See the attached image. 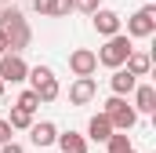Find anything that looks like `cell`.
<instances>
[{
	"instance_id": "277c9868",
	"label": "cell",
	"mask_w": 156,
	"mask_h": 153,
	"mask_svg": "<svg viewBox=\"0 0 156 153\" xmlns=\"http://www.w3.org/2000/svg\"><path fill=\"white\" fill-rule=\"evenodd\" d=\"M153 33H156V4H145V7H138L127 18V37L131 40H149Z\"/></svg>"
},
{
	"instance_id": "ac0fdd59",
	"label": "cell",
	"mask_w": 156,
	"mask_h": 153,
	"mask_svg": "<svg viewBox=\"0 0 156 153\" xmlns=\"http://www.w3.org/2000/svg\"><path fill=\"white\" fill-rule=\"evenodd\" d=\"M15 106H18V110H26V113H37V110H40V95L33 91V88H26V91L18 95V102H15Z\"/></svg>"
},
{
	"instance_id": "cb8c5ba5",
	"label": "cell",
	"mask_w": 156,
	"mask_h": 153,
	"mask_svg": "<svg viewBox=\"0 0 156 153\" xmlns=\"http://www.w3.org/2000/svg\"><path fill=\"white\" fill-rule=\"evenodd\" d=\"M4 88H7V84H4V80H0V99H4Z\"/></svg>"
},
{
	"instance_id": "ffe728a7",
	"label": "cell",
	"mask_w": 156,
	"mask_h": 153,
	"mask_svg": "<svg viewBox=\"0 0 156 153\" xmlns=\"http://www.w3.org/2000/svg\"><path fill=\"white\" fill-rule=\"evenodd\" d=\"M98 7H102V0H73V11H83V15H91Z\"/></svg>"
},
{
	"instance_id": "8fae6325",
	"label": "cell",
	"mask_w": 156,
	"mask_h": 153,
	"mask_svg": "<svg viewBox=\"0 0 156 153\" xmlns=\"http://www.w3.org/2000/svg\"><path fill=\"white\" fill-rule=\"evenodd\" d=\"M33 11L44 18H66L73 11V0H33Z\"/></svg>"
},
{
	"instance_id": "30bf717a",
	"label": "cell",
	"mask_w": 156,
	"mask_h": 153,
	"mask_svg": "<svg viewBox=\"0 0 156 153\" xmlns=\"http://www.w3.org/2000/svg\"><path fill=\"white\" fill-rule=\"evenodd\" d=\"M29 139H33V146L37 150H47V146H55V139H58V128L51 124V120H33L29 124Z\"/></svg>"
},
{
	"instance_id": "e0dca14e",
	"label": "cell",
	"mask_w": 156,
	"mask_h": 153,
	"mask_svg": "<svg viewBox=\"0 0 156 153\" xmlns=\"http://www.w3.org/2000/svg\"><path fill=\"white\" fill-rule=\"evenodd\" d=\"M105 150H109V153H138L134 142L127 139V131H113V135L105 139Z\"/></svg>"
},
{
	"instance_id": "6da1fadb",
	"label": "cell",
	"mask_w": 156,
	"mask_h": 153,
	"mask_svg": "<svg viewBox=\"0 0 156 153\" xmlns=\"http://www.w3.org/2000/svg\"><path fill=\"white\" fill-rule=\"evenodd\" d=\"M102 113L109 117L113 131H131V128L138 124V113H134V106L127 102V95H109L105 106H102Z\"/></svg>"
},
{
	"instance_id": "3957f363",
	"label": "cell",
	"mask_w": 156,
	"mask_h": 153,
	"mask_svg": "<svg viewBox=\"0 0 156 153\" xmlns=\"http://www.w3.org/2000/svg\"><path fill=\"white\" fill-rule=\"evenodd\" d=\"M26 80L33 84V91L40 95V102H55V99L62 95V88H58V76L51 73V66H29Z\"/></svg>"
},
{
	"instance_id": "52a82bcc",
	"label": "cell",
	"mask_w": 156,
	"mask_h": 153,
	"mask_svg": "<svg viewBox=\"0 0 156 153\" xmlns=\"http://www.w3.org/2000/svg\"><path fill=\"white\" fill-rule=\"evenodd\" d=\"M69 69H73V76H94L98 55H94L91 47H76V51L69 55Z\"/></svg>"
},
{
	"instance_id": "7402d4cb",
	"label": "cell",
	"mask_w": 156,
	"mask_h": 153,
	"mask_svg": "<svg viewBox=\"0 0 156 153\" xmlns=\"http://www.w3.org/2000/svg\"><path fill=\"white\" fill-rule=\"evenodd\" d=\"M0 153H26V146H18V142L11 139V142H4V146H0Z\"/></svg>"
},
{
	"instance_id": "2e32d148",
	"label": "cell",
	"mask_w": 156,
	"mask_h": 153,
	"mask_svg": "<svg viewBox=\"0 0 156 153\" xmlns=\"http://www.w3.org/2000/svg\"><path fill=\"white\" fill-rule=\"evenodd\" d=\"M55 142H58V150H62V153H87V139L76 135V131H66V135H58Z\"/></svg>"
},
{
	"instance_id": "8992f818",
	"label": "cell",
	"mask_w": 156,
	"mask_h": 153,
	"mask_svg": "<svg viewBox=\"0 0 156 153\" xmlns=\"http://www.w3.org/2000/svg\"><path fill=\"white\" fill-rule=\"evenodd\" d=\"M4 33H7V51H18V55H22V51L33 44V29H29L26 15H22V18H15V22L4 29Z\"/></svg>"
},
{
	"instance_id": "d4e9b609",
	"label": "cell",
	"mask_w": 156,
	"mask_h": 153,
	"mask_svg": "<svg viewBox=\"0 0 156 153\" xmlns=\"http://www.w3.org/2000/svg\"><path fill=\"white\" fill-rule=\"evenodd\" d=\"M0 4H15V0H0Z\"/></svg>"
},
{
	"instance_id": "44dd1931",
	"label": "cell",
	"mask_w": 156,
	"mask_h": 153,
	"mask_svg": "<svg viewBox=\"0 0 156 153\" xmlns=\"http://www.w3.org/2000/svg\"><path fill=\"white\" fill-rule=\"evenodd\" d=\"M11 131H15V128H11L7 120H0V146H4V142H11Z\"/></svg>"
},
{
	"instance_id": "603a6c76",
	"label": "cell",
	"mask_w": 156,
	"mask_h": 153,
	"mask_svg": "<svg viewBox=\"0 0 156 153\" xmlns=\"http://www.w3.org/2000/svg\"><path fill=\"white\" fill-rule=\"evenodd\" d=\"M4 51H7V33L0 29V55H4Z\"/></svg>"
},
{
	"instance_id": "ba28073f",
	"label": "cell",
	"mask_w": 156,
	"mask_h": 153,
	"mask_svg": "<svg viewBox=\"0 0 156 153\" xmlns=\"http://www.w3.org/2000/svg\"><path fill=\"white\" fill-rule=\"evenodd\" d=\"M91 22H94V33H98V37H113V33H120V26H123L113 7H98V11H91Z\"/></svg>"
},
{
	"instance_id": "5b68a950",
	"label": "cell",
	"mask_w": 156,
	"mask_h": 153,
	"mask_svg": "<svg viewBox=\"0 0 156 153\" xmlns=\"http://www.w3.org/2000/svg\"><path fill=\"white\" fill-rule=\"evenodd\" d=\"M29 73V62L18 55V51H4L0 55V80L4 84H22Z\"/></svg>"
},
{
	"instance_id": "9a60e30c",
	"label": "cell",
	"mask_w": 156,
	"mask_h": 153,
	"mask_svg": "<svg viewBox=\"0 0 156 153\" xmlns=\"http://www.w3.org/2000/svg\"><path fill=\"white\" fill-rule=\"evenodd\" d=\"M87 135H91L94 142H105V139L113 135V124H109V117H105V113H94L91 120H87Z\"/></svg>"
},
{
	"instance_id": "4fadbf2b",
	"label": "cell",
	"mask_w": 156,
	"mask_h": 153,
	"mask_svg": "<svg viewBox=\"0 0 156 153\" xmlns=\"http://www.w3.org/2000/svg\"><path fill=\"white\" fill-rule=\"evenodd\" d=\"M109 84H113V95H131L134 84H138V76L131 73V69H123V66H116L113 76H109Z\"/></svg>"
},
{
	"instance_id": "5bb4252c",
	"label": "cell",
	"mask_w": 156,
	"mask_h": 153,
	"mask_svg": "<svg viewBox=\"0 0 156 153\" xmlns=\"http://www.w3.org/2000/svg\"><path fill=\"white\" fill-rule=\"evenodd\" d=\"M123 69H131L134 76H149V69H153V58H149L145 51H134V47H131V55L123 58Z\"/></svg>"
},
{
	"instance_id": "9c48e42d",
	"label": "cell",
	"mask_w": 156,
	"mask_h": 153,
	"mask_svg": "<svg viewBox=\"0 0 156 153\" xmlns=\"http://www.w3.org/2000/svg\"><path fill=\"white\" fill-rule=\"evenodd\" d=\"M94 95H98L94 76H76V80L69 84V102H73V106H87V102H94Z\"/></svg>"
},
{
	"instance_id": "7a4b0ae2",
	"label": "cell",
	"mask_w": 156,
	"mask_h": 153,
	"mask_svg": "<svg viewBox=\"0 0 156 153\" xmlns=\"http://www.w3.org/2000/svg\"><path fill=\"white\" fill-rule=\"evenodd\" d=\"M94 55H98V66L116 69V66H123V58L131 55V37L127 33H113V37H105L102 51H94Z\"/></svg>"
},
{
	"instance_id": "7c38bea8",
	"label": "cell",
	"mask_w": 156,
	"mask_h": 153,
	"mask_svg": "<svg viewBox=\"0 0 156 153\" xmlns=\"http://www.w3.org/2000/svg\"><path fill=\"white\" fill-rule=\"evenodd\" d=\"M134 113H156V88L153 84H134Z\"/></svg>"
},
{
	"instance_id": "d6986e66",
	"label": "cell",
	"mask_w": 156,
	"mask_h": 153,
	"mask_svg": "<svg viewBox=\"0 0 156 153\" xmlns=\"http://www.w3.org/2000/svg\"><path fill=\"white\" fill-rule=\"evenodd\" d=\"M7 124L15 128V131H29V124H33V113H26V110H11V117H7Z\"/></svg>"
}]
</instances>
